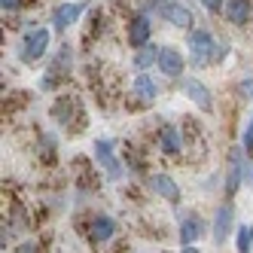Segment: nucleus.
I'll list each match as a JSON object with an SVG mask.
<instances>
[{"label": "nucleus", "instance_id": "nucleus-20", "mask_svg": "<svg viewBox=\"0 0 253 253\" xmlns=\"http://www.w3.org/2000/svg\"><path fill=\"white\" fill-rule=\"evenodd\" d=\"M235 247H238V253H253V226H238Z\"/></svg>", "mask_w": 253, "mask_h": 253}, {"label": "nucleus", "instance_id": "nucleus-16", "mask_svg": "<svg viewBox=\"0 0 253 253\" xmlns=\"http://www.w3.org/2000/svg\"><path fill=\"white\" fill-rule=\"evenodd\" d=\"M223 15H226V22L235 25V28L250 25V19H253V0H226Z\"/></svg>", "mask_w": 253, "mask_h": 253}, {"label": "nucleus", "instance_id": "nucleus-26", "mask_svg": "<svg viewBox=\"0 0 253 253\" xmlns=\"http://www.w3.org/2000/svg\"><path fill=\"white\" fill-rule=\"evenodd\" d=\"M22 3H25V0H0V6H3V12H6V15L19 12V9H22Z\"/></svg>", "mask_w": 253, "mask_h": 253}, {"label": "nucleus", "instance_id": "nucleus-2", "mask_svg": "<svg viewBox=\"0 0 253 253\" xmlns=\"http://www.w3.org/2000/svg\"><path fill=\"white\" fill-rule=\"evenodd\" d=\"M49 40H52L49 28L31 22V25L22 31V40H19V49H15V55H19L22 64H37V61L46 55V52H49Z\"/></svg>", "mask_w": 253, "mask_h": 253}, {"label": "nucleus", "instance_id": "nucleus-5", "mask_svg": "<svg viewBox=\"0 0 253 253\" xmlns=\"http://www.w3.org/2000/svg\"><path fill=\"white\" fill-rule=\"evenodd\" d=\"M116 220L110 213H95L92 220L85 223V241L92 244V247H104V244H110L116 238Z\"/></svg>", "mask_w": 253, "mask_h": 253}, {"label": "nucleus", "instance_id": "nucleus-17", "mask_svg": "<svg viewBox=\"0 0 253 253\" xmlns=\"http://www.w3.org/2000/svg\"><path fill=\"white\" fill-rule=\"evenodd\" d=\"M131 92L140 104H153L159 98V83L153 80V74H147V70H140V74L131 80Z\"/></svg>", "mask_w": 253, "mask_h": 253}, {"label": "nucleus", "instance_id": "nucleus-23", "mask_svg": "<svg viewBox=\"0 0 253 253\" xmlns=\"http://www.w3.org/2000/svg\"><path fill=\"white\" fill-rule=\"evenodd\" d=\"M241 147L247 150V156L253 153V113H250V119H247V125H244V134H241Z\"/></svg>", "mask_w": 253, "mask_h": 253}, {"label": "nucleus", "instance_id": "nucleus-27", "mask_svg": "<svg viewBox=\"0 0 253 253\" xmlns=\"http://www.w3.org/2000/svg\"><path fill=\"white\" fill-rule=\"evenodd\" d=\"M202 6L208 9V12H223V6H226V0H202Z\"/></svg>", "mask_w": 253, "mask_h": 253}, {"label": "nucleus", "instance_id": "nucleus-24", "mask_svg": "<svg viewBox=\"0 0 253 253\" xmlns=\"http://www.w3.org/2000/svg\"><path fill=\"white\" fill-rule=\"evenodd\" d=\"M238 95L247 98V101H253V77H244V80L238 83Z\"/></svg>", "mask_w": 253, "mask_h": 253}, {"label": "nucleus", "instance_id": "nucleus-19", "mask_svg": "<svg viewBox=\"0 0 253 253\" xmlns=\"http://www.w3.org/2000/svg\"><path fill=\"white\" fill-rule=\"evenodd\" d=\"M74 110H77V98H70V95H58L55 104H52V116H55V122H61V125H67L74 119Z\"/></svg>", "mask_w": 253, "mask_h": 253}, {"label": "nucleus", "instance_id": "nucleus-14", "mask_svg": "<svg viewBox=\"0 0 253 253\" xmlns=\"http://www.w3.org/2000/svg\"><path fill=\"white\" fill-rule=\"evenodd\" d=\"M156 147L165 156H180L183 153V131H180L174 122H165L156 134Z\"/></svg>", "mask_w": 253, "mask_h": 253}, {"label": "nucleus", "instance_id": "nucleus-29", "mask_svg": "<svg viewBox=\"0 0 253 253\" xmlns=\"http://www.w3.org/2000/svg\"><path fill=\"white\" fill-rule=\"evenodd\" d=\"M180 253H202V250H198L195 244H183V247H180Z\"/></svg>", "mask_w": 253, "mask_h": 253}, {"label": "nucleus", "instance_id": "nucleus-15", "mask_svg": "<svg viewBox=\"0 0 253 253\" xmlns=\"http://www.w3.org/2000/svg\"><path fill=\"white\" fill-rule=\"evenodd\" d=\"M159 19L165 22V25H171V28H180V31H192V25H195L192 9L186 3H180V0H177V3H171L168 9H162Z\"/></svg>", "mask_w": 253, "mask_h": 253}, {"label": "nucleus", "instance_id": "nucleus-11", "mask_svg": "<svg viewBox=\"0 0 253 253\" xmlns=\"http://www.w3.org/2000/svg\"><path fill=\"white\" fill-rule=\"evenodd\" d=\"M159 74L165 80H180L183 77V67H186V58L177 46H162V55H159Z\"/></svg>", "mask_w": 253, "mask_h": 253}, {"label": "nucleus", "instance_id": "nucleus-25", "mask_svg": "<svg viewBox=\"0 0 253 253\" xmlns=\"http://www.w3.org/2000/svg\"><path fill=\"white\" fill-rule=\"evenodd\" d=\"M15 253H40V244L34 241V238H25L19 247H15Z\"/></svg>", "mask_w": 253, "mask_h": 253}, {"label": "nucleus", "instance_id": "nucleus-12", "mask_svg": "<svg viewBox=\"0 0 253 253\" xmlns=\"http://www.w3.org/2000/svg\"><path fill=\"white\" fill-rule=\"evenodd\" d=\"M147 186H150V192L153 195H159V198H165V202H171V205H177L180 202V186H177V180L171 177V174H165V171H156V174H150L147 177Z\"/></svg>", "mask_w": 253, "mask_h": 253}, {"label": "nucleus", "instance_id": "nucleus-9", "mask_svg": "<svg viewBox=\"0 0 253 253\" xmlns=\"http://www.w3.org/2000/svg\"><path fill=\"white\" fill-rule=\"evenodd\" d=\"M125 40H128L131 49H143L147 43H153V19L147 12H137L128 22V28H125Z\"/></svg>", "mask_w": 253, "mask_h": 253}, {"label": "nucleus", "instance_id": "nucleus-28", "mask_svg": "<svg viewBox=\"0 0 253 253\" xmlns=\"http://www.w3.org/2000/svg\"><path fill=\"white\" fill-rule=\"evenodd\" d=\"M244 183L253 189V162H247V168H244Z\"/></svg>", "mask_w": 253, "mask_h": 253}, {"label": "nucleus", "instance_id": "nucleus-21", "mask_svg": "<svg viewBox=\"0 0 253 253\" xmlns=\"http://www.w3.org/2000/svg\"><path fill=\"white\" fill-rule=\"evenodd\" d=\"M58 156V137L55 134H43L40 137V159L43 162H52Z\"/></svg>", "mask_w": 253, "mask_h": 253}, {"label": "nucleus", "instance_id": "nucleus-4", "mask_svg": "<svg viewBox=\"0 0 253 253\" xmlns=\"http://www.w3.org/2000/svg\"><path fill=\"white\" fill-rule=\"evenodd\" d=\"M244 168H247V150L244 147H232L229 162H226V174H223V195L232 198L244 186Z\"/></svg>", "mask_w": 253, "mask_h": 253}, {"label": "nucleus", "instance_id": "nucleus-18", "mask_svg": "<svg viewBox=\"0 0 253 253\" xmlns=\"http://www.w3.org/2000/svg\"><path fill=\"white\" fill-rule=\"evenodd\" d=\"M159 55H162V46H156V43H147L143 49H134V58H131V64H134V70L140 74V70H150L153 64H159Z\"/></svg>", "mask_w": 253, "mask_h": 253}, {"label": "nucleus", "instance_id": "nucleus-10", "mask_svg": "<svg viewBox=\"0 0 253 253\" xmlns=\"http://www.w3.org/2000/svg\"><path fill=\"white\" fill-rule=\"evenodd\" d=\"M180 88H183V95H186L202 113H213V95H211V88H208L202 80H198V77L180 80Z\"/></svg>", "mask_w": 253, "mask_h": 253}, {"label": "nucleus", "instance_id": "nucleus-22", "mask_svg": "<svg viewBox=\"0 0 253 253\" xmlns=\"http://www.w3.org/2000/svg\"><path fill=\"white\" fill-rule=\"evenodd\" d=\"M171 3H177V0H147V3L140 6V12H147V15H159L162 9H168Z\"/></svg>", "mask_w": 253, "mask_h": 253}, {"label": "nucleus", "instance_id": "nucleus-13", "mask_svg": "<svg viewBox=\"0 0 253 253\" xmlns=\"http://www.w3.org/2000/svg\"><path fill=\"white\" fill-rule=\"evenodd\" d=\"M202 235H205L202 213H195V211L183 213V220H180V226H177V241H180V247H183V244H198V241H202Z\"/></svg>", "mask_w": 253, "mask_h": 253}, {"label": "nucleus", "instance_id": "nucleus-8", "mask_svg": "<svg viewBox=\"0 0 253 253\" xmlns=\"http://www.w3.org/2000/svg\"><path fill=\"white\" fill-rule=\"evenodd\" d=\"M232 229H235V208H232V202L216 205L213 220H211V238H213V244H226Z\"/></svg>", "mask_w": 253, "mask_h": 253}, {"label": "nucleus", "instance_id": "nucleus-1", "mask_svg": "<svg viewBox=\"0 0 253 253\" xmlns=\"http://www.w3.org/2000/svg\"><path fill=\"white\" fill-rule=\"evenodd\" d=\"M186 49H189V64L198 70L220 64V40L213 37L211 28H192L186 37Z\"/></svg>", "mask_w": 253, "mask_h": 253}, {"label": "nucleus", "instance_id": "nucleus-6", "mask_svg": "<svg viewBox=\"0 0 253 253\" xmlns=\"http://www.w3.org/2000/svg\"><path fill=\"white\" fill-rule=\"evenodd\" d=\"M83 12H85V0H67V3H58L55 9H52V31L55 34L70 31L80 22Z\"/></svg>", "mask_w": 253, "mask_h": 253}, {"label": "nucleus", "instance_id": "nucleus-7", "mask_svg": "<svg viewBox=\"0 0 253 253\" xmlns=\"http://www.w3.org/2000/svg\"><path fill=\"white\" fill-rule=\"evenodd\" d=\"M70 74H74V49H70V46H58L55 58H52L49 67H46L43 88H52V83H58V80H64Z\"/></svg>", "mask_w": 253, "mask_h": 253}, {"label": "nucleus", "instance_id": "nucleus-3", "mask_svg": "<svg viewBox=\"0 0 253 253\" xmlns=\"http://www.w3.org/2000/svg\"><path fill=\"white\" fill-rule=\"evenodd\" d=\"M92 153H95V165L101 168V174L110 180V183H119V180L125 177V165H122V159L116 156V143L110 137H98Z\"/></svg>", "mask_w": 253, "mask_h": 253}]
</instances>
